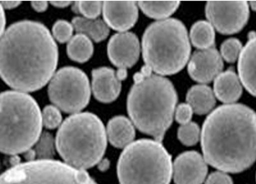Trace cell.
Instances as JSON below:
<instances>
[{
	"instance_id": "cell-1",
	"label": "cell",
	"mask_w": 256,
	"mask_h": 184,
	"mask_svg": "<svg viewBox=\"0 0 256 184\" xmlns=\"http://www.w3.org/2000/svg\"><path fill=\"white\" fill-rule=\"evenodd\" d=\"M58 62L57 44L41 23H15L0 39V76L18 92L42 88L54 75Z\"/></svg>"
},
{
	"instance_id": "cell-2",
	"label": "cell",
	"mask_w": 256,
	"mask_h": 184,
	"mask_svg": "<svg viewBox=\"0 0 256 184\" xmlns=\"http://www.w3.org/2000/svg\"><path fill=\"white\" fill-rule=\"evenodd\" d=\"M200 140L208 164L224 172H242L256 160V112L242 104L221 106L206 118Z\"/></svg>"
},
{
	"instance_id": "cell-3",
	"label": "cell",
	"mask_w": 256,
	"mask_h": 184,
	"mask_svg": "<svg viewBox=\"0 0 256 184\" xmlns=\"http://www.w3.org/2000/svg\"><path fill=\"white\" fill-rule=\"evenodd\" d=\"M152 72L144 66L134 76V84L128 94L126 107L139 131L161 142L173 122L178 96L168 79Z\"/></svg>"
},
{
	"instance_id": "cell-4",
	"label": "cell",
	"mask_w": 256,
	"mask_h": 184,
	"mask_svg": "<svg viewBox=\"0 0 256 184\" xmlns=\"http://www.w3.org/2000/svg\"><path fill=\"white\" fill-rule=\"evenodd\" d=\"M55 145L66 164L84 171L102 159L107 146L106 129L96 114L78 112L60 124Z\"/></svg>"
},
{
	"instance_id": "cell-5",
	"label": "cell",
	"mask_w": 256,
	"mask_h": 184,
	"mask_svg": "<svg viewBox=\"0 0 256 184\" xmlns=\"http://www.w3.org/2000/svg\"><path fill=\"white\" fill-rule=\"evenodd\" d=\"M42 127V112L32 96L18 90L0 94V152H27L40 137Z\"/></svg>"
},
{
	"instance_id": "cell-6",
	"label": "cell",
	"mask_w": 256,
	"mask_h": 184,
	"mask_svg": "<svg viewBox=\"0 0 256 184\" xmlns=\"http://www.w3.org/2000/svg\"><path fill=\"white\" fill-rule=\"evenodd\" d=\"M142 44L146 66L159 76L180 72L190 56L186 28L176 18L158 20L150 24L144 31Z\"/></svg>"
},
{
	"instance_id": "cell-7",
	"label": "cell",
	"mask_w": 256,
	"mask_h": 184,
	"mask_svg": "<svg viewBox=\"0 0 256 184\" xmlns=\"http://www.w3.org/2000/svg\"><path fill=\"white\" fill-rule=\"evenodd\" d=\"M172 174V156L156 140L144 138L132 142L118 160L120 184H170Z\"/></svg>"
},
{
	"instance_id": "cell-8",
	"label": "cell",
	"mask_w": 256,
	"mask_h": 184,
	"mask_svg": "<svg viewBox=\"0 0 256 184\" xmlns=\"http://www.w3.org/2000/svg\"><path fill=\"white\" fill-rule=\"evenodd\" d=\"M0 184H97L84 170L54 160L16 164L0 176Z\"/></svg>"
},
{
	"instance_id": "cell-9",
	"label": "cell",
	"mask_w": 256,
	"mask_h": 184,
	"mask_svg": "<svg viewBox=\"0 0 256 184\" xmlns=\"http://www.w3.org/2000/svg\"><path fill=\"white\" fill-rule=\"evenodd\" d=\"M48 94L50 101L60 110L78 114L90 101L92 90L89 79L80 68H60L50 81Z\"/></svg>"
},
{
	"instance_id": "cell-10",
	"label": "cell",
	"mask_w": 256,
	"mask_h": 184,
	"mask_svg": "<svg viewBox=\"0 0 256 184\" xmlns=\"http://www.w3.org/2000/svg\"><path fill=\"white\" fill-rule=\"evenodd\" d=\"M205 13L213 28L220 34L230 35L240 32L247 24L249 6L246 1L208 2Z\"/></svg>"
},
{
	"instance_id": "cell-11",
	"label": "cell",
	"mask_w": 256,
	"mask_h": 184,
	"mask_svg": "<svg viewBox=\"0 0 256 184\" xmlns=\"http://www.w3.org/2000/svg\"><path fill=\"white\" fill-rule=\"evenodd\" d=\"M110 62L119 68H130L140 56V44L136 34L124 32L111 37L107 46Z\"/></svg>"
},
{
	"instance_id": "cell-12",
	"label": "cell",
	"mask_w": 256,
	"mask_h": 184,
	"mask_svg": "<svg viewBox=\"0 0 256 184\" xmlns=\"http://www.w3.org/2000/svg\"><path fill=\"white\" fill-rule=\"evenodd\" d=\"M207 162L196 151H186L176 158L173 163L176 184H202L208 174Z\"/></svg>"
},
{
	"instance_id": "cell-13",
	"label": "cell",
	"mask_w": 256,
	"mask_h": 184,
	"mask_svg": "<svg viewBox=\"0 0 256 184\" xmlns=\"http://www.w3.org/2000/svg\"><path fill=\"white\" fill-rule=\"evenodd\" d=\"M222 68L224 61L214 48L194 52L188 64L190 78L202 84L210 83L221 74Z\"/></svg>"
},
{
	"instance_id": "cell-14",
	"label": "cell",
	"mask_w": 256,
	"mask_h": 184,
	"mask_svg": "<svg viewBox=\"0 0 256 184\" xmlns=\"http://www.w3.org/2000/svg\"><path fill=\"white\" fill-rule=\"evenodd\" d=\"M102 14L108 27L124 32L137 22L138 9L133 1H106L102 4Z\"/></svg>"
},
{
	"instance_id": "cell-15",
	"label": "cell",
	"mask_w": 256,
	"mask_h": 184,
	"mask_svg": "<svg viewBox=\"0 0 256 184\" xmlns=\"http://www.w3.org/2000/svg\"><path fill=\"white\" fill-rule=\"evenodd\" d=\"M92 90L98 101L110 104L115 101L121 90V81L112 68L102 67L92 71Z\"/></svg>"
},
{
	"instance_id": "cell-16",
	"label": "cell",
	"mask_w": 256,
	"mask_h": 184,
	"mask_svg": "<svg viewBox=\"0 0 256 184\" xmlns=\"http://www.w3.org/2000/svg\"><path fill=\"white\" fill-rule=\"evenodd\" d=\"M238 74L246 90L256 97V37L249 40L238 60Z\"/></svg>"
},
{
	"instance_id": "cell-17",
	"label": "cell",
	"mask_w": 256,
	"mask_h": 184,
	"mask_svg": "<svg viewBox=\"0 0 256 184\" xmlns=\"http://www.w3.org/2000/svg\"><path fill=\"white\" fill-rule=\"evenodd\" d=\"M214 94L218 100L227 104L235 102L240 98L242 86L234 71L226 70L214 79Z\"/></svg>"
},
{
	"instance_id": "cell-18",
	"label": "cell",
	"mask_w": 256,
	"mask_h": 184,
	"mask_svg": "<svg viewBox=\"0 0 256 184\" xmlns=\"http://www.w3.org/2000/svg\"><path fill=\"white\" fill-rule=\"evenodd\" d=\"M106 134L110 144L116 148H126L136 137L134 124L124 116H116L108 122Z\"/></svg>"
},
{
	"instance_id": "cell-19",
	"label": "cell",
	"mask_w": 256,
	"mask_h": 184,
	"mask_svg": "<svg viewBox=\"0 0 256 184\" xmlns=\"http://www.w3.org/2000/svg\"><path fill=\"white\" fill-rule=\"evenodd\" d=\"M186 101L195 114H207L216 105L214 92L207 85L200 84L192 86L186 96Z\"/></svg>"
},
{
	"instance_id": "cell-20",
	"label": "cell",
	"mask_w": 256,
	"mask_h": 184,
	"mask_svg": "<svg viewBox=\"0 0 256 184\" xmlns=\"http://www.w3.org/2000/svg\"><path fill=\"white\" fill-rule=\"evenodd\" d=\"M72 24L77 32L84 34L97 42L106 39L110 34L108 26L101 19L76 17L74 18Z\"/></svg>"
},
{
	"instance_id": "cell-21",
	"label": "cell",
	"mask_w": 256,
	"mask_h": 184,
	"mask_svg": "<svg viewBox=\"0 0 256 184\" xmlns=\"http://www.w3.org/2000/svg\"><path fill=\"white\" fill-rule=\"evenodd\" d=\"M67 53L72 60L80 63L86 62L93 56V44L84 34H77L68 42Z\"/></svg>"
},
{
	"instance_id": "cell-22",
	"label": "cell",
	"mask_w": 256,
	"mask_h": 184,
	"mask_svg": "<svg viewBox=\"0 0 256 184\" xmlns=\"http://www.w3.org/2000/svg\"><path fill=\"white\" fill-rule=\"evenodd\" d=\"M138 4L146 16L160 20L173 14L180 8V2L177 1H141Z\"/></svg>"
},
{
	"instance_id": "cell-23",
	"label": "cell",
	"mask_w": 256,
	"mask_h": 184,
	"mask_svg": "<svg viewBox=\"0 0 256 184\" xmlns=\"http://www.w3.org/2000/svg\"><path fill=\"white\" fill-rule=\"evenodd\" d=\"M214 30L206 20H199L192 26L190 40L192 44L200 50L212 48L214 44Z\"/></svg>"
},
{
	"instance_id": "cell-24",
	"label": "cell",
	"mask_w": 256,
	"mask_h": 184,
	"mask_svg": "<svg viewBox=\"0 0 256 184\" xmlns=\"http://www.w3.org/2000/svg\"><path fill=\"white\" fill-rule=\"evenodd\" d=\"M178 138L184 145H196L200 138V130L198 124L190 122L180 126L178 130Z\"/></svg>"
},
{
	"instance_id": "cell-25",
	"label": "cell",
	"mask_w": 256,
	"mask_h": 184,
	"mask_svg": "<svg viewBox=\"0 0 256 184\" xmlns=\"http://www.w3.org/2000/svg\"><path fill=\"white\" fill-rule=\"evenodd\" d=\"M102 4L100 1H78L74 4L72 10L86 18L97 19L102 12Z\"/></svg>"
},
{
	"instance_id": "cell-26",
	"label": "cell",
	"mask_w": 256,
	"mask_h": 184,
	"mask_svg": "<svg viewBox=\"0 0 256 184\" xmlns=\"http://www.w3.org/2000/svg\"><path fill=\"white\" fill-rule=\"evenodd\" d=\"M36 155L40 160H50L54 154V142L52 134L44 132L36 142Z\"/></svg>"
},
{
	"instance_id": "cell-27",
	"label": "cell",
	"mask_w": 256,
	"mask_h": 184,
	"mask_svg": "<svg viewBox=\"0 0 256 184\" xmlns=\"http://www.w3.org/2000/svg\"><path fill=\"white\" fill-rule=\"evenodd\" d=\"M242 44L239 40L230 38L222 42L221 46V56L229 63H234L240 56Z\"/></svg>"
},
{
	"instance_id": "cell-28",
	"label": "cell",
	"mask_w": 256,
	"mask_h": 184,
	"mask_svg": "<svg viewBox=\"0 0 256 184\" xmlns=\"http://www.w3.org/2000/svg\"><path fill=\"white\" fill-rule=\"evenodd\" d=\"M42 126L48 129H54L60 126L62 116L60 110L55 106H46L42 112Z\"/></svg>"
},
{
	"instance_id": "cell-29",
	"label": "cell",
	"mask_w": 256,
	"mask_h": 184,
	"mask_svg": "<svg viewBox=\"0 0 256 184\" xmlns=\"http://www.w3.org/2000/svg\"><path fill=\"white\" fill-rule=\"evenodd\" d=\"M74 26L68 22L64 20H58L57 22L54 24L52 28L53 36L56 40L59 42H70V40L72 38L74 34Z\"/></svg>"
},
{
	"instance_id": "cell-30",
	"label": "cell",
	"mask_w": 256,
	"mask_h": 184,
	"mask_svg": "<svg viewBox=\"0 0 256 184\" xmlns=\"http://www.w3.org/2000/svg\"><path fill=\"white\" fill-rule=\"evenodd\" d=\"M192 114L194 111L188 104H180V106H178L174 112L176 122L181 124L182 126L190 123L192 119Z\"/></svg>"
},
{
	"instance_id": "cell-31",
	"label": "cell",
	"mask_w": 256,
	"mask_h": 184,
	"mask_svg": "<svg viewBox=\"0 0 256 184\" xmlns=\"http://www.w3.org/2000/svg\"><path fill=\"white\" fill-rule=\"evenodd\" d=\"M205 184H234V182L226 173L218 171L212 173L205 181Z\"/></svg>"
},
{
	"instance_id": "cell-32",
	"label": "cell",
	"mask_w": 256,
	"mask_h": 184,
	"mask_svg": "<svg viewBox=\"0 0 256 184\" xmlns=\"http://www.w3.org/2000/svg\"><path fill=\"white\" fill-rule=\"evenodd\" d=\"M31 5L37 12H44L48 8V2L46 1H34L31 2Z\"/></svg>"
},
{
	"instance_id": "cell-33",
	"label": "cell",
	"mask_w": 256,
	"mask_h": 184,
	"mask_svg": "<svg viewBox=\"0 0 256 184\" xmlns=\"http://www.w3.org/2000/svg\"><path fill=\"white\" fill-rule=\"evenodd\" d=\"M6 27V15L4 13V9L0 4V39L5 32Z\"/></svg>"
},
{
	"instance_id": "cell-34",
	"label": "cell",
	"mask_w": 256,
	"mask_h": 184,
	"mask_svg": "<svg viewBox=\"0 0 256 184\" xmlns=\"http://www.w3.org/2000/svg\"><path fill=\"white\" fill-rule=\"evenodd\" d=\"M2 5V8L6 10L14 9L18 8L20 4L18 1H5V2H0Z\"/></svg>"
},
{
	"instance_id": "cell-35",
	"label": "cell",
	"mask_w": 256,
	"mask_h": 184,
	"mask_svg": "<svg viewBox=\"0 0 256 184\" xmlns=\"http://www.w3.org/2000/svg\"><path fill=\"white\" fill-rule=\"evenodd\" d=\"M54 8H66L67 6H70V4H72L70 1H53L50 2Z\"/></svg>"
},
{
	"instance_id": "cell-36",
	"label": "cell",
	"mask_w": 256,
	"mask_h": 184,
	"mask_svg": "<svg viewBox=\"0 0 256 184\" xmlns=\"http://www.w3.org/2000/svg\"><path fill=\"white\" fill-rule=\"evenodd\" d=\"M116 76H118V78H119L120 80H124L126 79V76H128L126 70H125V68H119V70L116 71Z\"/></svg>"
},
{
	"instance_id": "cell-37",
	"label": "cell",
	"mask_w": 256,
	"mask_h": 184,
	"mask_svg": "<svg viewBox=\"0 0 256 184\" xmlns=\"http://www.w3.org/2000/svg\"><path fill=\"white\" fill-rule=\"evenodd\" d=\"M99 163H100V162H99ZM108 166H110V163H108V160H102V162L100 163V164H99V168H100L102 171H104V170H106L107 168L108 167Z\"/></svg>"
},
{
	"instance_id": "cell-38",
	"label": "cell",
	"mask_w": 256,
	"mask_h": 184,
	"mask_svg": "<svg viewBox=\"0 0 256 184\" xmlns=\"http://www.w3.org/2000/svg\"><path fill=\"white\" fill-rule=\"evenodd\" d=\"M250 5H251L252 9L256 12V1H252V2H250Z\"/></svg>"
}]
</instances>
